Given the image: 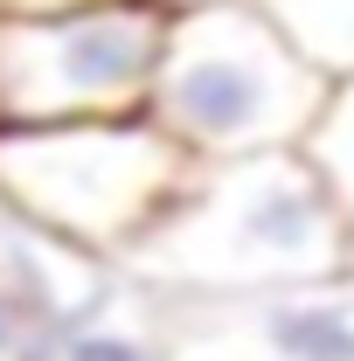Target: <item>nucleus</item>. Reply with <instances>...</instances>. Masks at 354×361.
I'll return each mask as SVG.
<instances>
[{
    "mask_svg": "<svg viewBox=\"0 0 354 361\" xmlns=\"http://www.w3.org/2000/svg\"><path fill=\"white\" fill-rule=\"evenodd\" d=\"M42 334H49V326L35 319V306L0 278V361H35V355H42Z\"/></svg>",
    "mask_w": 354,
    "mask_h": 361,
    "instance_id": "obj_8",
    "label": "nucleus"
},
{
    "mask_svg": "<svg viewBox=\"0 0 354 361\" xmlns=\"http://www.w3.org/2000/svg\"><path fill=\"white\" fill-rule=\"evenodd\" d=\"M306 160L319 167L326 195L341 202V216L354 229V84H334V97H326V111L306 139Z\"/></svg>",
    "mask_w": 354,
    "mask_h": 361,
    "instance_id": "obj_6",
    "label": "nucleus"
},
{
    "mask_svg": "<svg viewBox=\"0 0 354 361\" xmlns=\"http://www.w3.org/2000/svg\"><path fill=\"white\" fill-rule=\"evenodd\" d=\"M326 84H354V0H250Z\"/></svg>",
    "mask_w": 354,
    "mask_h": 361,
    "instance_id": "obj_5",
    "label": "nucleus"
},
{
    "mask_svg": "<svg viewBox=\"0 0 354 361\" xmlns=\"http://www.w3.org/2000/svg\"><path fill=\"white\" fill-rule=\"evenodd\" d=\"M35 361H174L167 355V306L118 271L77 319L49 326Z\"/></svg>",
    "mask_w": 354,
    "mask_h": 361,
    "instance_id": "obj_4",
    "label": "nucleus"
},
{
    "mask_svg": "<svg viewBox=\"0 0 354 361\" xmlns=\"http://www.w3.org/2000/svg\"><path fill=\"white\" fill-rule=\"evenodd\" d=\"M334 84L271 28L250 0H209L167 21L146 118L195 167L306 153Z\"/></svg>",
    "mask_w": 354,
    "mask_h": 361,
    "instance_id": "obj_2",
    "label": "nucleus"
},
{
    "mask_svg": "<svg viewBox=\"0 0 354 361\" xmlns=\"http://www.w3.org/2000/svg\"><path fill=\"white\" fill-rule=\"evenodd\" d=\"M160 14H188V7H209V0H153Z\"/></svg>",
    "mask_w": 354,
    "mask_h": 361,
    "instance_id": "obj_9",
    "label": "nucleus"
},
{
    "mask_svg": "<svg viewBox=\"0 0 354 361\" xmlns=\"http://www.w3.org/2000/svg\"><path fill=\"white\" fill-rule=\"evenodd\" d=\"M195 160L153 118L0 133V202L97 264H126L181 202Z\"/></svg>",
    "mask_w": 354,
    "mask_h": 361,
    "instance_id": "obj_3",
    "label": "nucleus"
},
{
    "mask_svg": "<svg viewBox=\"0 0 354 361\" xmlns=\"http://www.w3.org/2000/svg\"><path fill=\"white\" fill-rule=\"evenodd\" d=\"M167 355L174 361H264L216 306H167Z\"/></svg>",
    "mask_w": 354,
    "mask_h": 361,
    "instance_id": "obj_7",
    "label": "nucleus"
},
{
    "mask_svg": "<svg viewBox=\"0 0 354 361\" xmlns=\"http://www.w3.org/2000/svg\"><path fill=\"white\" fill-rule=\"evenodd\" d=\"M354 264V229L306 153L195 167L181 202L146 229L126 278L160 306H250Z\"/></svg>",
    "mask_w": 354,
    "mask_h": 361,
    "instance_id": "obj_1",
    "label": "nucleus"
}]
</instances>
